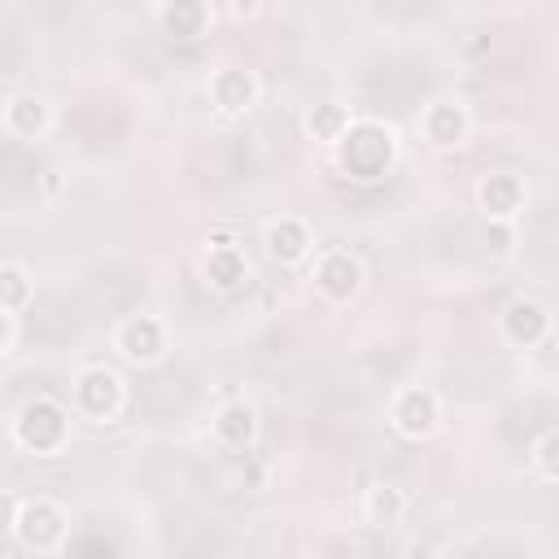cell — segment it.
Returning a JSON list of instances; mask_svg holds the SVG:
<instances>
[{
	"mask_svg": "<svg viewBox=\"0 0 559 559\" xmlns=\"http://www.w3.org/2000/svg\"><path fill=\"white\" fill-rule=\"evenodd\" d=\"M4 528L35 555H57L66 546V511L52 498H13L4 493Z\"/></svg>",
	"mask_w": 559,
	"mask_h": 559,
	"instance_id": "obj_1",
	"label": "cell"
},
{
	"mask_svg": "<svg viewBox=\"0 0 559 559\" xmlns=\"http://www.w3.org/2000/svg\"><path fill=\"white\" fill-rule=\"evenodd\" d=\"M336 153H341V170H349L354 179L371 183V179H380V175L393 166V157H397V135H393V127H384V122H354V127L345 131V140L336 144Z\"/></svg>",
	"mask_w": 559,
	"mask_h": 559,
	"instance_id": "obj_2",
	"label": "cell"
},
{
	"mask_svg": "<svg viewBox=\"0 0 559 559\" xmlns=\"http://www.w3.org/2000/svg\"><path fill=\"white\" fill-rule=\"evenodd\" d=\"M9 432L31 454H57L70 441V411L61 402H52V397H35V402H26L17 411Z\"/></svg>",
	"mask_w": 559,
	"mask_h": 559,
	"instance_id": "obj_3",
	"label": "cell"
},
{
	"mask_svg": "<svg viewBox=\"0 0 559 559\" xmlns=\"http://www.w3.org/2000/svg\"><path fill=\"white\" fill-rule=\"evenodd\" d=\"M122 406H127V384H122L118 371H109V367L96 362V367H83L74 376V411L83 419L114 424L122 415Z\"/></svg>",
	"mask_w": 559,
	"mask_h": 559,
	"instance_id": "obj_4",
	"label": "cell"
},
{
	"mask_svg": "<svg viewBox=\"0 0 559 559\" xmlns=\"http://www.w3.org/2000/svg\"><path fill=\"white\" fill-rule=\"evenodd\" d=\"M389 419L406 441H424V437H432L441 428V397L432 389H424V384H411V389H402L393 397Z\"/></svg>",
	"mask_w": 559,
	"mask_h": 559,
	"instance_id": "obj_5",
	"label": "cell"
},
{
	"mask_svg": "<svg viewBox=\"0 0 559 559\" xmlns=\"http://www.w3.org/2000/svg\"><path fill=\"white\" fill-rule=\"evenodd\" d=\"M114 349H118L127 362H135V367L157 362V358L166 354V323L153 319V314H131V319L118 323Z\"/></svg>",
	"mask_w": 559,
	"mask_h": 559,
	"instance_id": "obj_6",
	"label": "cell"
},
{
	"mask_svg": "<svg viewBox=\"0 0 559 559\" xmlns=\"http://www.w3.org/2000/svg\"><path fill=\"white\" fill-rule=\"evenodd\" d=\"M314 288L332 301H349L362 288V262L349 249H323L314 258Z\"/></svg>",
	"mask_w": 559,
	"mask_h": 559,
	"instance_id": "obj_7",
	"label": "cell"
},
{
	"mask_svg": "<svg viewBox=\"0 0 559 559\" xmlns=\"http://www.w3.org/2000/svg\"><path fill=\"white\" fill-rule=\"evenodd\" d=\"M210 100H214V109L223 118H240L258 100V79L249 70H240V66H223V70L210 74Z\"/></svg>",
	"mask_w": 559,
	"mask_h": 559,
	"instance_id": "obj_8",
	"label": "cell"
},
{
	"mask_svg": "<svg viewBox=\"0 0 559 559\" xmlns=\"http://www.w3.org/2000/svg\"><path fill=\"white\" fill-rule=\"evenodd\" d=\"M201 271H205V280H210V288H218V293L240 288V280H245L249 266H245V253H240V245H236L231 231H214V236H210V249H205Z\"/></svg>",
	"mask_w": 559,
	"mask_h": 559,
	"instance_id": "obj_9",
	"label": "cell"
},
{
	"mask_svg": "<svg viewBox=\"0 0 559 559\" xmlns=\"http://www.w3.org/2000/svg\"><path fill=\"white\" fill-rule=\"evenodd\" d=\"M48 122H52V109H48L44 96H35V92H17V96L4 100V131H9V135H17V140H35V135L48 131Z\"/></svg>",
	"mask_w": 559,
	"mask_h": 559,
	"instance_id": "obj_10",
	"label": "cell"
},
{
	"mask_svg": "<svg viewBox=\"0 0 559 559\" xmlns=\"http://www.w3.org/2000/svg\"><path fill=\"white\" fill-rule=\"evenodd\" d=\"M262 245H266V253L275 258V262H284V266H293V262H301L306 253H310V227L301 223V218H293V214H284V218H275V223H266V231H262Z\"/></svg>",
	"mask_w": 559,
	"mask_h": 559,
	"instance_id": "obj_11",
	"label": "cell"
},
{
	"mask_svg": "<svg viewBox=\"0 0 559 559\" xmlns=\"http://www.w3.org/2000/svg\"><path fill=\"white\" fill-rule=\"evenodd\" d=\"M467 131H472V118H467L463 105H454V100H432V105L424 109V135H428L437 148L463 144Z\"/></svg>",
	"mask_w": 559,
	"mask_h": 559,
	"instance_id": "obj_12",
	"label": "cell"
},
{
	"mask_svg": "<svg viewBox=\"0 0 559 559\" xmlns=\"http://www.w3.org/2000/svg\"><path fill=\"white\" fill-rule=\"evenodd\" d=\"M476 201H480V210H485L489 218H511V214L524 205V183H520V175L493 170V175L480 179Z\"/></svg>",
	"mask_w": 559,
	"mask_h": 559,
	"instance_id": "obj_13",
	"label": "cell"
},
{
	"mask_svg": "<svg viewBox=\"0 0 559 559\" xmlns=\"http://www.w3.org/2000/svg\"><path fill=\"white\" fill-rule=\"evenodd\" d=\"M502 332H507V341H515V345H537V341L550 332V314H546V306H537V301H528V297H515V301L502 310Z\"/></svg>",
	"mask_w": 559,
	"mask_h": 559,
	"instance_id": "obj_14",
	"label": "cell"
},
{
	"mask_svg": "<svg viewBox=\"0 0 559 559\" xmlns=\"http://www.w3.org/2000/svg\"><path fill=\"white\" fill-rule=\"evenodd\" d=\"M214 432H218V441L231 445V450L253 445V437H258V415H253V406H249V402H227V406L214 415Z\"/></svg>",
	"mask_w": 559,
	"mask_h": 559,
	"instance_id": "obj_15",
	"label": "cell"
},
{
	"mask_svg": "<svg viewBox=\"0 0 559 559\" xmlns=\"http://www.w3.org/2000/svg\"><path fill=\"white\" fill-rule=\"evenodd\" d=\"M210 22V4L205 0H166L162 4V31L170 39H197Z\"/></svg>",
	"mask_w": 559,
	"mask_h": 559,
	"instance_id": "obj_16",
	"label": "cell"
},
{
	"mask_svg": "<svg viewBox=\"0 0 559 559\" xmlns=\"http://www.w3.org/2000/svg\"><path fill=\"white\" fill-rule=\"evenodd\" d=\"M349 127H354V118H349V109L336 105V100H323V105H314V109L306 114V135L319 140V144H332V148L345 140Z\"/></svg>",
	"mask_w": 559,
	"mask_h": 559,
	"instance_id": "obj_17",
	"label": "cell"
},
{
	"mask_svg": "<svg viewBox=\"0 0 559 559\" xmlns=\"http://www.w3.org/2000/svg\"><path fill=\"white\" fill-rule=\"evenodd\" d=\"M406 493L393 489V485H371L367 498H362V520L376 524V528H389V524H402L406 520Z\"/></svg>",
	"mask_w": 559,
	"mask_h": 559,
	"instance_id": "obj_18",
	"label": "cell"
},
{
	"mask_svg": "<svg viewBox=\"0 0 559 559\" xmlns=\"http://www.w3.org/2000/svg\"><path fill=\"white\" fill-rule=\"evenodd\" d=\"M31 297V275L22 262H4L0 266V306L4 310H22Z\"/></svg>",
	"mask_w": 559,
	"mask_h": 559,
	"instance_id": "obj_19",
	"label": "cell"
},
{
	"mask_svg": "<svg viewBox=\"0 0 559 559\" xmlns=\"http://www.w3.org/2000/svg\"><path fill=\"white\" fill-rule=\"evenodd\" d=\"M533 463H537V472H542L550 485H559V432H546V437L537 441Z\"/></svg>",
	"mask_w": 559,
	"mask_h": 559,
	"instance_id": "obj_20",
	"label": "cell"
}]
</instances>
